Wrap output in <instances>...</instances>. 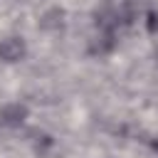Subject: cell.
Masks as SVG:
<instances>
[{
	"instance_id": "cell-6",
	"label": "cell",
	"mask_w": 158,
	"mask_h": 158,
	"mask_svg": "<svg viewBox=\"0 0 158 158\" xmlns=\"http://www.w3.org/2000/svg\"><path fill=\"white\" fill-rule=\"evenodd\" d=\"M146 27H148V32L151 35H156L158 32V12L153 10V12H148V17H146Z\"/></svg>"
},
{
	"instance_id": "cell-3",
	"label": "cell",
	"mask_w": 158,
	"mask_h": 158,
	"mask_svg": "<svg viewBox=\"0 0 158 158\" xmlns=\"http://www.w3.org/2000/svg\"><path fill=\"white\" fill-rule=\"evenodd\" d=\"M30 118V106L25 101H5L0 106V123L7 128H20Z\"/></svg>"
},
{
	"instance_id": "cell-1",
	"label": "cell",
	"mask_w": 158,
	"mask_h": 158,
	"mask_svg": "<svg viewBox=\"0 0 158 158\" xmlns=\"http://www.w3.org/2000/svg\"><path fill=\"white\" fill-rule=\"evenodd\" d=\"M27 42L22 35H5L0 37V64H20L27 59Z\"/></svg>"
},
{
	"instance_id": "cell-4",
	"label": "cell",
	"mask_w": 158,
	"mask_h": 158,
	"mask_svg": "<svg viewBox=\"0 0 158 158\" xmlns=\"http://www.w3.org/2000/svg\"><path fill=\"white\" fill-rule=\"evenodd\" d=\"M114 47H116L114 32H111V30H99V35H96V37L91 40V44H89V52L96 54V57H106V54L114 52Z\"/></svg>"
},
{
	"instance_id": "cell-5",
	"label": "cell",
	"mask_w": 158,
	"mask_h": 158,
	"mask_svg": "<svg viewBox=\"0 0 158 158\" xmlns=\"http://www.w3.org/2000/svg\"><path fill=\"white\" fill-rule=\"evenodd\" d=\"M143 5H146V0H123V10H126V12H131V15L141 12V10H143Z\"/></svg>"
},
{
	"instance_id": "cell-2",
	"label": "cell",
	"mask_w": 158,
	"mask_h": 158,
	"mask_svg": "<svg viewBox=\"0 0 158 158\" xmlns=\"http://www.w3.org/2000/svg\"><path fill=\"white\" fill-rule=\"evenodd\" d=\"M67 27V10L59 5H47L37 15V30L44 35H59Z\"/></svg>"
}]
</instances>
